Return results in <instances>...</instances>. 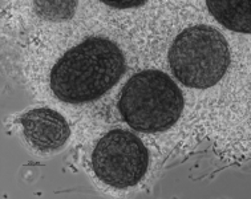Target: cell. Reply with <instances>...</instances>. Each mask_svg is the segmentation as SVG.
Here are the masks:
<instances>
[{
	"label": "cell",
	"mask_w": 251,
	"mask_h": 199,
	"mask_svg": "<svg viewBox=\"0 0 251 199\" xmlns=\"http://www.w3.org/2000/svg\"><path fill=\"white\" fill-rule=\"evenodd\" d=\"M25 140L40 151H53L65 145L71 129L65 118L50 108L29 110L20 118Z\"/></svg>",
	"instance_id": "cell-5"
},
{
	"label": "cell",
	"mask_w": 251,
	"mask_h": 199,
	"mask_svg": "<svg viewBox=\"0 0 251 199\" xmlns=\"http://www.w3.org/2000/svg\"><path fill=\"white\" fill-rule=\"evenodd\" d=\"M207 8L227 29L250 33V1L247 0H207Z\"/></svg>",
	"instance_id": "cell-6"
},
{
	"label": "cell",
	"mask_w": 251,
	"mask_h": 199,
	"mask_svg": "<svg viewBox=\"0 0 251 199\" xmlns=\"http://www.w3.org/2000/svg\"><path fill=\"white\" fill-rule=\"evenodd\" d=\"M77 1H35L39 16L48 20H64L72 18Z\"/></svg>",
	"instance_id": "cell-7"
},
{
	"label": "cell",
	"mask_w": 251,
	"mask_h": 199,
	"mask_svg": "<svg viewBox=\"0 0 251 199\" xmlns=\"http://www.w3.org/2000/svg\"><path fill=\"white\" fill-rule=\"evenodd\" d=\"M182 92L166 73L155 69L133 75L124 85L119 100L121 117L142 133L168 130L179 120Z\"/></svg>",
	"instance_id": "cell-2"
},
{
	"label": "cell",
	"mask_w": 251,
	"mask_h": 199,
	"mask_svg": "<svg viewBox=\"0 0 251 199\" xmlns=\"http://www.w3.org/2000/svg\"><path fill=\"white\" fill-rule=\"evenodd\" d=\"M102 3L110 7H116V8H129V7H138V5L146 4V0H130V1H108V0H102Z\"/></svg>",
	"instance_id": "cell-8"
},
{
	"label": "cell",
	"mask_w": 251,
	"mask_h": 199,
	"mask_svg": "<svg viewBox=\"0 0 251 199\" xmlns=\"http://www.w3.org/2000/svg\"><path fill=\"white\" fill-rule=\"evenodd\" d=\"M125 71L119 46L101 36L88 37L55 64L50 89L60 101L82 104L105 95Z\"/></svg>",
	"instance_id": "cell-1"
},
{
	"label": "cell",
	"mask_w": 251,
	"mask_h": 199,
	"mask_svg": "<svg viewBox=\"0 0 251 199\" xmlns=\"http://www.w3.org/2000/svg\"><path fill=\"white\" fill-rule=\"evenodd\" d=\"M149 153L133 133L114 129L106 133L92 154L93 172L101 182L116 189L136 186L145 175Z\"/></svg>",
	"instance_id": "cell-4"
},
{
	"label": "cell",
	"mask_w": 251,
	"mask_h": 199,
	"mask_svg": "<svg viewBox=\"0 0 251 199\" xmlns=\"http://www.w3.org/2000/svg\"><path fill=\"white\" fill-rule=\"evenodd\" d=\"M169 64L183 85L206 89L225 76L230 50L225 36L210 25H193L176 37L169 50Z\"/></svg>",
	"instance_id": "cell-3"
}]
</instances>
